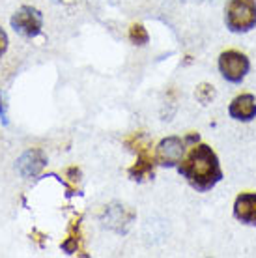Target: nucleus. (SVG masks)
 Masks as SVG:
<instances>
[{"label":"nucleus","instance_id":"1","mask_svg":"<svg viewBox=\"0 0 256 258\" xmlns=\"http://www.w3.org/2000/svg\"><path fill=\"white\" fill-rule=\"evenodd\" d=\"M178 172L193 189L206 193L223 180V170L219 165V157L208 144H195L185 159L178 165Z\"/></svg>","mask_w":256,"mask_h":258},{"label":"nucleus","instance_id":"2","mask_svg":"<svg viewBox=\"0 0 256 258\" xmlns=\"http://www.w3.org/2000/svg\"><path fill=\"white\" fill-rule=\"evenodd\" d=\"M125 144L137 154V161H135L133 167L127 170L129 178L135 181L152 180L155 174L157 159H155V155L152 154V146H150L148 137L144 135V133H133L131 137L125 139Z\"/></svg>","mask_w":256,"mask_h":258},{"label":"nucleus","instance_id":"3","mask_svg":"<svg viewBox=\"0 0 256 258\" xmlns=\"http://www.w3.org/2000/svg\"><path fill=\"white\" fill-rule=\"evenodd\" d=\"M224 21L230 32L245 34L256 26V0H230L224 10Z\"/></svg>","mask_w":256,"mask_h":258},{"label":"nucleus","instance_id":"4","mask_svg":"<svg viewBox=\"0 0 256 258\" xmlns=\"http://www.w3.org/2000/svg\"><path fill=\"white\" fill-rule=\"evenodd\" d=\"M189 142H199V135H189L185 141L179 137H167L157 144L155 159L161 167H178L181 159L185 157V150Z\"/></svg>","mask_w":256,"mask_h":258},{"label":"nucleus","instance_id":"5","mask_svg":"<svg viewBox=\"0 0 256 258\" xmlns=\"http://www.w3.org/2000/svg\"><path fill=\"white\" fill-rule=\"evenodd\" d=\"M250 70V62L243 52L226 51L219 56V71L228 83L239 84L247 77Z\"/></svg>","mask_w":256,"mask_h":258},{"label":"nucleus","instance_id":"6","mask_svg":"<svg viewBox=\"0 0 256 258\" xmlns=\"http://www.w3.org/2000/svg\"><path fill=\"white\" fill-rule=\"evenodd\" d=\"M10 23L17 34L25 36V38H36L41 34V28H43V15L36 8L23 6L13 13Z\"/></svg>","mask_w":256,"mask_h":258},{"label":"nucleus","instance_id":"7","mask_svg":"<svg viewBox=\"0 0 256 258\" xmlns=\"http://www.w3.org/2000/svg\"><path fill=\"white\" fill-rule=\"evenodd\" d=\"M47 165V157L41 150H28L17 159V170L23 178H36Z\"/></svg>","mask_w":256,"mask_h":258},{"label":"nucleus","instance_id":"8","mask_svg":"<svg viewBox=\"0 0 256 258\" xmlns=\"http://www.w3.org/2000/svg\"><path fill=\"white\" fill-rule=\"evenodd\" d=\"M228 114L237 122H250L256 118V97L252 94H241L234 97L228 107Z\"/></svg>","mask_w":256,"mask_h":258},{"label":"nucleus","instance_id":"9","mask_svg":"<svg viewBox=\"0 0 256 258\" xmlns=\"http://www.w3.org/2000/svg\"><path fill=\"white\" fill-rule=\"evenodd\" d=\"M234 217L243 225L256 226V193H241L234 202Z\"/></svg>","mask_w":256,"mask_h":258},{"label":"nucleus","instance_id":"10","mask_svg":"<svg viewBox=\"0 0 256 258\" xmlns=\"http://www.w3.org/2000/svg\"><path fill=\"white\" fill-rule=\"evenodd\" d=\"M79 226H81V217H77V221H73L68 230V238L62 241V251L66 254H75L81 249V232H79Z\"/></svg>","mask_w":256,"mask_h":258},{"label":"nucleus","instance_id":"11","mask_svg":"<svg viewBox=\"0 0 256 258\" xmlns=\"http://www.w3.org/2000/svg\"><path fill=\"white\" fill-rule=\"evenodd\" d=\"M129 39H131V43H135V45H146L150 38H148V32L144 26L133 25L129 28Z\"/></svg>","mask_w":256,"mask_h":258},{"label":"nucleus","instance_id":"12","mask_svg":"<svg viewBox=\"0 0 256 258\" xmlns=\"http://www.w3.org/2000/svg\"><path fill=\"white\" fill-rule=\"evenodd\" d=\"M213 96H215V90L210 84H200L199 88H197V99H199L200 103L208 105L213 99Z\"/></svg>","mask_w":256,"mask_h":258},{"label":"nucleus","instance_id":"13","mask_svg":"<svg viewBox=\"0 0 256 258\" xmlns=\"http://www.w3.org/2000/svg\"><path fill=\"white\" fill-rule=\"evenodd\" d=\"M0 122L8 125L10 120H8V105H6V94L0 90Z\"/></svg>","mask_w":256,"mask_h":258},{"label":"nucleus","instance_id":"14","mask_svg":"<svg viewBox=\"0 0 256 258\" xmlns=\"http://www.w3.org/2000/svg\"><path fill=\"white\" fill-rule=\"evenodd\" d=\"M6 51H8V36H6V32L0 28V56Z\"/></svg>","mask_w":256,"mask_h":258},{"label":"nucleus","instance_id":"15","mask_svg":"<svg viewBox=\"0 0 256 258\" xmlns=\"http://www.w3.org/2000/svg\"><path fill=\"white\" fill-rule=\"evenodd\" d=\"M54 2H58V0H54Z\"/></svg>","mask_w":256,"mask_h":258}]
</instances>
